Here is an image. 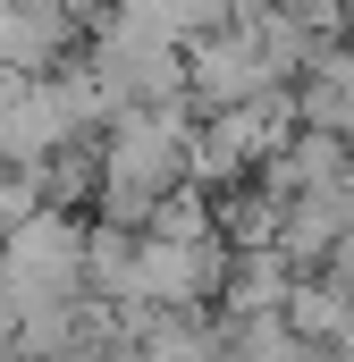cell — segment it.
Masks as SVG:
<instances>
[{
    "instance_id": "15",
    "label": "cell",
    "mask_w": 354,
    "mask_h": 362,
    "mask_svg": "<svg viewBox=\"0 0 354 362\" xmlns=\"http://www.w3.org/2000/svg\"><path fill=\"white\" fill-rule=\"evenodd\" d=\"M42 202L51 211H76V202H101V144H68L51 169H42Z\"/></svg>"
},
{
    "instance_id": "6",
    "label": "cell",
    "mask_w": 354,
    "mask_h": 362,
    "mask_svg": "<svg viewBox=\"0 0 354 362\" xmlns=\"http://www.w3.org/2000/svg\"><path fill=\"white\" fill-rule=\"evenodd\" d=\"M228 245H169V236H135V312H211V295L228 286ZM127 320V312H118Z\"/></svg>"
},
{
    "instance_id": "2",
    "label": "cell",
    "mask_w": 354,
    "mask_h": 362,
    "mask_svg": "<svg viewBox=\"0 0 354 362\" xmlns=\"http://www.w3.org/2000/svg\"><path fill=\"white\" fill-rule=\"evenodd\" d=\"M85 253L93 228L76 211H34L25 228L0 236V303L25 320V312H59V303H85Z\"/></svg>"
},
{
    "instance_id": "18",
    "label": "cell",
    "mask_w": 354,
    "mask_h": 362,
    "mask_svg": "<svg viewBox=\"0 0 354 362\" xmlns=\"http://www.w3.org/2000/svg\"><path fill=\"white\" fill-rule=\"evenodd\" d=\"M338 362H354V320H346V337H338Z\"/></svg>"
},
{
    "instance_id": "13",
    "label": "cell",
    "mask_w": 354,
    "mask_h": 362,
    "mask_svg": "<svg viewBox=\"0 0 354 362\" xmlns=\"http://www.w3.org/2000/svg\"><path fill=\"white\" fill-rule=\"evenodd\" d=\"M278 228H287V202H278L262 177L236 185V194H219V236H228L236 253H278Z\"/></svg>"
},
{
    "instance_id": "5",
    "label": "cell",
    "mask_w": 354,
    "mask_h": 362,
    "mask_svg": "<svg viewBox=\"0 0 354 362\" xmlns=\"http://www.w3.org/2000/svg\"><path fill=\"white\" fill-rule=\"evenodd\" d=\"M101 17H110V0H0V68H17V76L68 68Z\"/></svg>"
},
{
    "instance_id": "14",
    "label": "cell",
    "mask_w": 354,
    "mask_h": 362,
    "mask_svg": "<svg viewBox=\"0 0 354 362\" xmlns=\"http://www.w3.org/2000/svg\"><path fill=\"white\" fill-rule=\"evenodd\" d=\"M346 320H354V303H346L321 270L295 278V295H287V329H295L304 346H338V337H346Z\"/></svg>"
},
{
    "instance_id": "7",
    "label": "cell",
    "mask_w": 354,
    "mask_h": 362,
    "mask_svg": "<svg viewBox=\"0 0 354 362\" xmlns=\"http://www.w3.org/2000/svg\"><path fill=\"white\" fill-rule=\"evenodd\" d=\"M270 93H287V85L270 76L253 25H219L211 42H194V51H185V101H194V118L245 110V101H270Z\"/></svg>"
},
{
    "instance_id": "9",
    "label": "cell",
    "mask_w": 354,
    "mask_h": 362,
    "mask_svg": "<svg viewBox=\"0 0 354 362\" xmlns=\"http://www.w3.org/2000/svg\"><path fill=\"white\" fill-rule=\"evenodd\" d=\"M346 160L354 144H338V135H321V127H295L287 135V152L262 169V185L278 194V202H304V194H338L346 185Z\"/></svg>"
},
{
    "instance_id": "17",
    "label": "cell",
    "mask_w": 354,
    "mask_h": 362,
    "mask_svg": "<svg viewBox=\"0 0 354 362\" xmlns=\"http://www.w3.org/2000/svg\"><path fill=\"white\" fill-rule=\"evenodd\" d=\"M321 278H329V286H338V295L354 303V236L338 245V253H329V270H321Z\"/></svg>"
},
{
    "instance_id": "16",
    "label": "cell",
    "mask_w": 354,
    "mask_h": 362,
    "mask_svg": "<svg viewBox=\"0 0 354 362\" xmlns=\"http://www.w3.org/2000/svg\"><path fill=\"white\" fill-rule=\"evenodd\" d=\"M34 211H42V185L25 177V169H8V160H0V236H8V228H25Z\"/></svg>"
},
{
    "instance_id": "12",
    "label": "cell",
    "mask_w": 354,
    "mask_h": 362,
    "mask_svg": "<svg viewBox=\"0 0 354 362\" xmlns=\"http://www.w3.org/2000/svg\"><path fill=\"white\" fill-rule=\"evenodd\" d=\"M295 110H304V127H321V135L354 144V42H338V51L295 85Z\"/></svg>"
},
{
    "instance_id": "4",
    "label": "cell",
    "mask_w": 354,
    "mask_h": 362,
    "mask_svg": "<svg viewBox=\"0 0 354 362\" xmlns=\"http://www.w3.org/2000/svg\"><path fill=\"white\" fill-rule=\"evenodd\" d=\"M85 68L110 110H161V101H185V51L152 25H127V17H101L85 42Z\"/></svg>"
},
{
    "instance_id": "10",
    "label": "cell",
    "mask_w": 354,
    "mask_h": 362,
    "mask_svg": "<svg viewBox=\"0 0 354 362\" xmlns=\"http://www.w3.org/2000/svg\"><path fill=\"white\" fill-rule=\"evenodd\" d=\"M287 295H295L287 253H236L228 262V286H219V320H278Z\"/></svg>"
},
{
    "instance_id": "1",
    "label": "cell",
    "mask_w": 354,
    "mask_h": 362,
    "mask_svg": "<svg viewBox=\"0 0 354 362\" xmlns=\"http://www.w3.org/2000/svg\"><path fill=\"white\" fill-rule=\"evenodd\" d=\"M194 101H161V110H118L110 127H101V228H152V211H161V194L185 185L194 169Z\"/></svg>"
},
{
    "instance_id": "8",
    "label": "cell",
    "mask_w": 354,
    "mask_h": 362,
    "mask_svg": "<svg viewBox=\"0 0 354 362\" xmlns=\"http://www.w3.org/2000/svg\"><path fill=\"white\" fill-rule=\"evenodd\" d=\"M127 362H228V320L211 312H127Z\"/></svg>"
},
{
    "instance_id": "3",
    "label": "cell",
    "mask_w": 354,
    "mask_h": 362,
    "mask_svg": "<svg viewBox=\"0 0 354 362\" xmlns=\"http://www.w3.org/2000/svg\"><path fill=\"white\" fill-rule=\"evenodd\" d=\"M295 127H304L295 93H270V101H245V110H219V118L194 127V169H185V177L202 185V194H236V185H253L270 160L287 152Z\"/></svg>"
},
{
    "instance_id": "11",
    "label": "cell",
    "mask_w": 354,
    "mask_h": 362,
    "mask_svg": "<svg viewBox=\"0 0 354 362\" xmlns=\"http://www.w3.org/2000/svg\"><path fill=\"white\" fill-rule=\"evenodd\" d=\"M110 17L152 25V34H169L177 51H194V42H211L219 25H236V0H110Z\"/></svg>"
},
{
    "instance_id": "19",
    "label": "cell",
    "mask_w": 354,
    "mask_h": 362,
    "mask_svg": "<svg viewBox=\"0 0 354 362\" xmlns=\"http://www.w3.org/2000/svg\"><path fill=\"white\" fill-rule=\"evenodd\" d=\"M346 8H354V0H346Z\"/></svg>"
}]
</instances>
